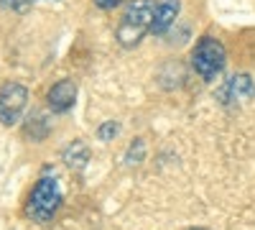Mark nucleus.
<instances>
[{"instance_id":"nucleus-12","label":"nucleus","mask_w":255,"mask_h":230,"mask_svg":"<svg viewBox=\"0 0 255 230\" xmlns=\"http://www.w3.org/2000/svg\"><path fill=\"white\" fill-rule=\"evenodd\" d=\"M123 3V0H95V5L100 8V10H113V8H118Z\"/></svg>"},{"instance_id":"nucleus-13","label":"nucleus","mask_w":255,"mask_h":230,"mask_svg":"<svg viewBox=\"0 0 255 230\" xmlns=\"http://www.w3.org/2000/svg\"><path fill=\"white\" fill-rule=\"evenodd\" d=\"M186 230H207V228H186Z\"/></svg>"},{"instance_id":"nucleus-6","label":"nucleus","mask_w":255,"mask_h":230,"mask_svg":"<svg viewBox=\"0 0 255 230\" xmlns=\"http://www.w3.org/2000/svg\"><path fill=\"white\" fill-rule=\"evenodd\" d=\"M46 102L54 113H67L74 108L77 102V82L74 79H59L56 85H51L49 95H46Z\"/></svg>"},{"instance_id":"nucleus-3","label":"nucleus","mask_w":255,"mask_h":230,"mask_svg":"<svg viewBox=\"0 0 255 230\" xmlns=\"http://www.w3.org/2000/svg\"><path fill=\"white\" fill-rule=\"evenodd\" d=\"M227 64V51L215 36H202L191 51V67L204 82H215Z\"/></svg>"},{"instance_id":"nucleus-4","label":"nucleus","mask_w":255,"mask_h":230,"mask_svg":"<svg viewBox=\"0 0 255 230\" xmlns=\"http://www.w3.org/2000/svg\"><path fill=\"white\" fill-rule=\"evenodd\" d=\"M28 108V90L20 82H5L0 87V123L15 125Z\"/></svg>"},{"instance_id":"nucleus-8","label":"nucleus","mask_w":255,"mask_h":230,"mask_svg":"<svg viewBox=\"0 0 255 230\" xmlns=\"http://www.w3.org/2000/svg\"><path fill=\"white\" fill-rule=\"evenodd\" d=\"M64 161H67V166H72V169H84L90 161V149L84 141H72V146H67L64 149Z\"/></svg>"},{"instance_id":"nucleus-9","label":"nucleus","mask_w":255,"mask_h":230,"mask_svg":"<svg viewBox=\"0 0 255 230\" xmlns=\"http://www.w3.org/2000/svg\"><path fill=\"white\" fill-rule=\"evenodd\" d=\"M145 156V141L143 138H135L130 146H128V151H125V164H130V166H138Z\"/></svg>"},{"instance_id":"nucleus-2","label":"nucleus","mask_w":255,"mask_h":230,"mask_svg":"<svg viewBox=\"0 0 255 230\" xmlns=\"http://www.w3.org/2000/svg\"><path fill=\"white\" fill-rule=\"evenodd\" d=\"M61 207V187L54 177H41L33 187V192L26 202V213L31 220L46 225L54 220V215Z\"/></svg>"},{"instance_id":"nucleus-5","label":"nucleus","mask_w":255,"mask_h":230,"mask_svg":"<svg viewBox=\"0 0 255 230\" xmlns=\"http://www.w3.org/2000/svg\"><path fill=\"white\" fill-rule=\"evenodd\" d=\"M220 100L225 102V105H243V102L255 100V79L250 74L230 77L220 90Z\"/></svg>"},{"instance_id":"nucleus-7","label":"nucleus","mask_w":255,"mask_h":230,"mask_svg":"<svg viewBox=\"0 0 255 230\" xmlns=\"http://www.w3.org/2000/svg\"><path fill=\"white\" fill-rule=\"evenodd\" d=\"M179 13H181V0H156L151 33H153V36H163L168 28L176 23Z\"/></svg>"},{"instance_id":"nucleus-10","label":"nucleus","mask_w":255,"mask_h":230,"mask_svg":"<svg viewBox=\"0 0 255 230\" xmlns=\"http://www.w3.org/2000/svg\"><path fill=\"white\" fill-rule=\"evenodd\" d=\"M118 133H120V123L118 120H105L97 128V138L100 141H113Z\"/></svg>"},{"instance_id":"nucleus-11","label":"nucleus","mask_w":255,"mask_h":230,"mask_svg":"<svg viewBox=\"0 0 255 230\" xmlns=\"http://www.w3.org/2000/svg\"><path fill=\"white\" fill-rule=\"evenodd\" d=\"M33 0H0V8L3 10H15V13H23L31 8Z\"/></svg>"},{"instance_id":"nucleus-1","label":"nucleus","mask_w":255,"mask_h":230,"mask_svg":"<svg viewBox=\"0 0 255 230\" xmlns=\"http://www.w3.org/2000/svg\"><path fill=\"white\" fill-rule=\"evenodd\" d=\"M153 10H156V0H133L130 5L125 8L115 38L123 49H133L140 44V38L151 31L153 23Z\"/></svg>"}]
</instances>
